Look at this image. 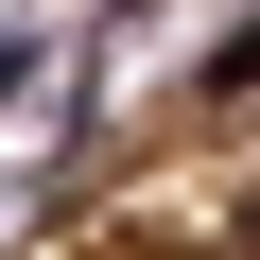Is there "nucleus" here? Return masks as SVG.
Listing matches in <instances>:
<instances>
[{"label":"nucleus","instance_id":"f257e3e1","mask_svg":"<svg viewBox=\"0 0 260 260\" xmlns=\"http://www.w3.org/2000/svg\"><path fill=\"white\" fill-rule=\"evenodd\" d=\"M208 87H260V18H243V35H225V52H208Z\"/></svg>","mask_w":260,"mask_h":260},{"label":"nucleus","instance_id":"f03ea898","mask_svg":"<svg viewBox=\"0 0 260 260\" xmlns=\"http://www.w3.org/2000/svg\"><path fill=\"white\" fill-rule=\"evenodd\" d=\"M243 260H260V208H243Z\"/></svg>","mask_w":260,"mask_h":260}]
</instances>
